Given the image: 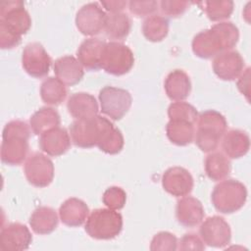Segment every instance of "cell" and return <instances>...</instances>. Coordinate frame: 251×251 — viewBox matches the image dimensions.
Wrapping results in <instances>:
<instances>
[{"label":"cell","mask_w":251,"mask_h":251,"mask_svg":"<svg viewBox=\"0 0 251 251\" xmlns=\"http://www.w3.org/2000/svg\"><path fill=\"white\" fill-rule=\"evenodd\" d=\"M239 30L231 22H221L208 29L201 30L192 39L193 53L202 59L215 57L231 50L238 42Z\"/></svg>","instance_id":"6da1fadb"},{"label":"cell","mask_w":251,"mask_h":251,"mask_svg":"<svg viewBox=\"0 0 251 251\" xmlns=\"http://www.w3.org/2000/svg\"><path fill=\"white\" fill-rule=\"evenodd\" d=\"M30 129L26 123L19 120L9 122L3 129L1 161L7 165H21L28 153Z\"/></svg>","instance_id":"7a4b0ae2"},{"label":"cell","mask_w":251,"mask_h":251,"mask_svg":"<svg viewBox=\"0 0 251 251\" xmlns=\"http://www.w3.org/2000/svg\"><path fill=\"white\" fill-rule=\"evenodd\" d=\"M196 123L194 140L199 149L203 152H212L217 149L226 131V118L216 110H206L198 114Z\"/></svg>","instance_id":"3957f363"},{"label":"cell","mask_w":251,"mask_h":251,"mask_svg":"<svg viewBox=\"0 0 251 251\" xmlns=\"http://www.w3.org/2000/svg\"><path fill=\"white\" fill-rule=\"evenodd\" d=\"M247 199L245 185L237 179L229 178L219 182L213 189L211 200L215 209L223 214L240 210Z\"/></svg>","instance_id":"277c9868"},{"label":"cell","mask_w":251,"mask_h":251,"mask_svg":"<svg viewBox=\"0 0 251 251\" xmlns=\"http://www.w3.org/2000/svg\"><path fill=\"white\" fill-rule=\"evenodd\" d=\"M86 233L95 239L108 240L118 236L123 229V217L112 209H96L85 222Z\"/></svg>","instance_id":"5b68a950"},{"label":"cell","mask_w":251,"mask_h":251,"mask_svg":"<svg viewBox=\"0 0 251 251\" xmlns=\"http://www.w3.org/2000/svg\"><path fill=\"white\" fill-rule=\"evenodd\" d=\"M111 125L108 119L98 115L89 119L75 120L69 127L71 140L80 148L97 146L104 131Z\"/></svg>","instance_id":"8992f818"},{"label":"cell","mask_w":251,"mask_h":251,"mask_svg":"<svg viewBox=\"0 0 251 251\" xmlns=\"http://www.w3.org/2000/svg\"><path fill=\"white\" fill-rule=\"evenodd\" d=\"M134 64L132 51L126 45L111 41L105 44L101 58V68L113 75L127 74Z\"/></svg>","instance_id":"52a82bcc"},{"label":"cell","mask_w":251,"mask_h":251,"mask_svg":"<svg viewBox=\"0 0 251 251\" xmlns=\"http://www.w3.org/2000/svg\"><path fill=\"white\" fill-rule=\"evenodd\" d=\"M99 102L103 114L114 121H119L128 112L132 98L127 90L108 85L100 90Z\"/></svg>","instance_id":"ba28073f"},{"label":"cell","mask_w":251,"mask_h":251,"mask_svg":"<svg viewBox=\"0 0 251 251\" xmlns=\"http://www.w3.org/2000/svg\"><path fill=\"white\" fill-rule=\"evenodd\" d=\"M0 23L19 35L25 34L31 26V19L20 0H6L0 3Z\"/></svg>","instance_id":"9c48e42d"},{"label":"cell","mask_w":251,"mask_h":251,"mask_svg":"<svg viewBox=\"0 0 251 251\" xmlns=\"http://www.w3.org/2000/svg\"><path fill=\"white\" fill-rule=\"evenodd\" d=\"M24 171L27 181L36 187L48 186L54 177L53 162L39 152H34L27 157Z\"/></svg>","instance_id":"30bf717a"},{"label":"cell","mask_w":251,"mask_h":251,"mask_svg":"<svg viewBox=\"0 0 251 251\" xmlns=\"http://www.w3.org/2000/svg\"><path fill=\"white\" fill-rule=\"evenodd\" d=\"M22 65L24 70L33 77H43L49 73L51 58L42 44L28 43L23 50Z\"/></svg>","instance_id":"8fae6325"},{"label":"cell","mask_w":251,"mask_h":251,"mask_svg":"<svg viewBox=\"0 0 251 251\" xmlns=\"http://www.w3.org/2000/svg\"><path fill=\"white\" fill-rule=\"evenodd\" d=\"M199 233L204 243L209 246L222 248L231 239V230L227 222L220 216L207 218L199 227Z\"/></svg>","instance_id":"7c38bea8"},{"label":"cell","mask_w":251,"mask_h":251,"mask_svg":"<svg viewBox=\"0 0 251 251\" xmlns=\"http://www.w3.org/2000/svg\"><path fill=\"white\" fill-rule=\"evenodd\" d=\"M106 13L97 2L83 5L75 15V25L77 29L87 36L99 34L104 30Z\"/></svg>","instance_id":"4fadbf2b"},{"label":"cell","mask_w":251,"mask_h":251,"mask_svg":"<svg viewBox=\"0 0 251 251\" xmlns=\"http://www.w3.org/2000/svg\"><path fill=\"white\" fill-rule=\"evenodd\" d=\"M191 174L182 167H172L165 171L162 176V185L165 191L175 197L186 196L193 188Z\"/></svg>","instance_id":"5bb4252c"},{"label":"cell","mask_w":251,"mask_h":251,"mask_svg":"<svg viewBox=\"0 0 251 251\" xmlns=\"http://www.w3.org/2000/svg\"><path fill=\"white\" fill-rule=\"evenodd\" d=\"M213 71L223 80H233L242 73L244 60L235 50H226L219 53L213 60Z\"/></svg>","instance_id":"9a60e30c"},{"label":"cell","mask_w":251,"mask_h":251,"mask_svg":"<svg viewBox=\"0 0 251 251\" xmlns=\"http://www.w3.org/2000/svg\"><path fill=\"white\" fill-rule=\"evenodd\" d=\"M32 235L28 227L20 223H12L0 232V248L4 251H22L29 247Z\"/></svg>","instance_id":"2e32d148"},{"label":"cell","mask_w":251,"mask_h":251,"mask_svg":"<svg viewBox=\"0 0 251 251\" xmlns=\"http://www.w3.org/2000/svg\"><path fill=\"white\" fill-rule=\"evenodd\" d=\"M70 146L71 137L66 128L57 126L40 134L39 147L49 156H61L70 149Z\"/></svg>","instance_id":"e0dca14e"},{"label":"cell","mask_w":251,"mask_h":251,"mask_svg":"<svg viewBox=\"0 0 251 251\" xmlns=\"http://www.w3.org/2000/svg\"><path fill=\"white\" fill-rule=\"evenodd\" d=\"M176 216L181 226L194 227L203 221L205 212L202 203L197 198L183 196L176 203Z\"/></svg>","instance_id":"ac0fdd59"},{"label":"cell","mask_w":251,"mask_h":251,"mask_svg":"<svg viewBox=\"0 0 251 251\" xmlns=\"http://www.w3.org/2000/svg\"><path fill=\"white\" fill-rule=\"evenodd\" d=\"M106 42L100 38H87L83 40L76 51L77 61L88 71L101 69V58Z\"/></svg>","instance_id":"d6986e66"},{"label":"cell","mask_w":251,"mask_h":251,"mask_svg":"<svg viewBox=\"0 0 251 251\" xmlns=\"http://www.w3.org/2000/svg\"><path fill=\"white\" fill-rule=\"evenodd\" d=\"M89 215L86 203L78 198L72 197L63 202L59 209L61 222L71 227L81 226Z\"/></svg>","instance_id":"ffe728a7"},{"label":"cell","mask_w":251,"mask_h":251,"mask_svg":"<svg viewBox=\"0 0 251 251\" xmlns=\"http://www.w3.org/2000/svg\"><path fill=\"white\" fill-rule=\"evenodd\" d=\"M67 108L75 120L89 119L97 116L98 113V103L95 97L86 92L72 94L68 99Z\"/></svg>","instance_id":"44dd1931"},{"label":"cell","mask_w":251,"mask_h":251,"mask_svg":"<svg viewBox=\"0 0 251 251\" xmlns=\"http://www.w3.org/2000/svg\"><path fill=\"white\" fill-rule=\"evenodd\" d=\"M54 73L56 76L66 85L78 83L84 75L83 67L74 56H63L54 63Z\"/></svg>","instance_id":"7402d4cb"},{"label":"cell","mask_w":251,"mask_h":251,"mask_svg":"<svg viewBox=\"0 0 251 251\" xmlns=\"http://www.w3.org/2000/svg\"><path fill=\"white\" fill-rule=\"evenodd\" d=\"M164 88L167 96L174 101H182L191 91V81L188 75L182 70H174L166 77Z\"/></svg>","instance_id":"603a6c76"},{"label":"cell","mask_w":251,"mask_h":251,"mask_svg":"<svg viewBox=\"0 0 251 251\" xmlns=\"http://www.w3.org/2000/svg\"><path fill=\"white\" fill-rule=\"evenodd\" d=\"M222 147L225 154L231 159L246 155L250 148V138L241 129H229L223 135Z\"/></svg>","instance_id":"cb8c5ba5"},{"label":"cell","mask_w":251,"mask_h":251,"mask_svg":"<svg viewBox=\"0 0 251 251\" xmlns=\"http://www.w3.org/2000/svg\"><path fill=\"white\" fill-rule=\"evenodd\" d=\"M29 225L37 234L51 233L58 226V215L53 208L38 207L32 212L29 218Z\"/></svg>","instance_id":"d4e9b609"},{"label":"cell","mask_w":251,"mask_h":251,"mask_svg":"<svg viewBox=\"0 0 251 251\" xmlns=\"http://www.w3.org/2000/svg\"><path fill=\"white\" fill-rule=\"evenodd\" d=\"M166 133L174 144L185 146L194 139L195 124L185 120H170L166 126Z\"/></svg>","instance_id":"484cf974"},{"label":"cell","mask_w":251,"mask_h":251,"mask_svg":"<svg viewBox=\"0 0 251 251\" xmlns=\"http://www.w3.org/2000/svg\"><path fill=\"white\" fill-rule=\"evenodd\" d=\"M131 21L127 14L123 12L106 14L104 31L109 39L124 40L129 33Z\"/></svg>","instance_id":"4316f807"},{"label":"cell","mask_w":251,"mask_h":251,"mask_svg":"<svg viewBox=\"0 0 251 251\" xmlns=\"http://www.w3.org/2000/svg\"><path fill=\"white\" fill-rule=\"evenodd\" d=\"M59 113L51 107H42L37 110L29 119V126L34 134L43 132L57 127L60 125Z\"/></svg>","instance_id":"83f0119b"},{"label":"cell","mask_w":251,"mask_h":251,"mask_svg":"<svg viewBox=\"0 0 251 251\" xmlns=\"http://www.w3.org/2000/svg\"><path fill=\"white\" fill-rule=\"evenodd\" d=\"M204 167L207 176L214 181H220L226 178L231 169L228 158L222 152H213L207 155Z\"/></svg>","instance_id":"f1b7e54d"},{"label":"cell","mask_w":251,"mask_h":251,"mask_svg":"<svg viewBox=\"0 0 251 251\" xmlns=\"http://www.w3.org/2000/svg\"><path fill=\"white\" fill-rule=\"evenodd\" d=\"M68 91L66 84L58 77H47L40 86V97L47 105H60L67 97Z\"/></svg>","instance_id":"f546056e"},{"label":"cell","mask_w":251,"mask_h":251,"mask_svg":"<svg viewBox=\"0 0 251 251\" xmlns=\"http://www.w3.org/2000/svg\"><path fill=\"white\" fill-rule=\"evenodd\" d=\"M169 32V20L161 15H151L147 17L142 25L144 37L152 42L162 41Z\"/></svg>","instance_id":"4dcf8cb0"},{"label":"cell","mask_w":251,"mask_h":251,"mask_svg":"<svg viewBox=\"0 0 251 251\" xmlns=\"http://www.w3.org/2000/svg\"><path fill=\"white\" fill-rule=\"evenodd\" d=\"M97 146L107 154H118L124 147V136L121 130L112 124L104 131Z\"/></svg>","instance_id":"1f68e13d"},{"label":"cell","mask_w":251,"mask_h":251,"mask_svg":"<svg viewBox=\"0 0 251 251\" xmlns=\"http://www.w3.org/2000/svg\"><path fill=\"white\" fill-rule=\"evenodd\" d=\"M204 5L207 17L213 22L229 18L233 11V2L230 0L205 1Z\"/></svg>","instance_id":"d6a6232c"},{"label":"cell","mask_w":251,"mask_h":251,"mask_svg":"<svg viewBox=\"0 0 251 251\" xmlns=\"http://www.w3.org/2000/svg\"><path fill=\"white\" fill-rule=\"evenodd\" d=\"M168 116L170 120H185L196 124L198 112L191 104L183 101H176L169 106Z\"/></svg>","instance_id":"836d02e7"},{"label":"cell","mask_w":251,"mask_h":251,"mask_svg":"<svg viewBox=\"0 0 251 251\" xmlns=\"http://www.w3.org/2000/svg\"><path fill=\"white\" fill-rule=\"evenodd\" d=\"M102 201L109 209L120 210L126 204V193L119 186H111L105 190Z\"/></svg>","instance_id":"e575fe53"},{"label":"cell","mask_w":251,"mask_h":251,"mask_svg":"<svg viewBox=\"0 0 251 251\" xmlns=\"http://www.w3.org/2000/svg\"><path fill=\"white\" fill-rule=\"evenodd\" d=\"M150 249L152 251H174L177 249L176 237L169 231H160L151 240Z\"/></svg>","instance_id":"d590c367"},{"label":"cell","mask_w":251,"mask_h":251,"mask_svg":"<svg viewBox=\"0 0 251 251\" xmlns=\"http://www.w3.org/2000/svg\"><path fill=\"white\" fill-rule=\"evenodd\" d=\"M159 3L157 1H129L128 9L131 14L136 17H149L154 15L158 10Z\"/></svg>","instance_id":"8d00e7d4"},{"label":"cell","mask_w":251,"mask_h":251,"mask_svg":"<svg viewBox=\"0 0 251 251\" xmlns=\"http://www.w3.org/2000/svg\"><path fill=\"white\" fill-rule=\"evenodd\" d=\"M189 3L182 0H163L160 2L162 13L168 17L176 18L181 16L188 8Z\"/></svg>","instance_id":"74e56055"},{"label":"cell","mask_w":251,"mask_h":251,"mask_svg":"<svg viewBox=\"0 0 251 251\" xmlns=\"http://www.w3.org/2000/svg\"><path fill=\"white\" fill-rule=\"evenodd\" d=\"M22 41V36L9 29L4 24L0 23V47L11 49L18 46Z\"/></svg>","instance_id":"f35d334b"},{"label":"cell","mask_w":251,"mask_h":251,"mask_svg":"<svg viewBox=\"0 0 251 251\" xmlns=\"http://www.w3.org/2000/svg\"><path fill=\"white\" fill-rule=\"evenodd\" d=\"M178 244V249L179 250H204L205 249V245L203 240L196 234L193 232H189V233H185L179 240Z\"/></svg>","instance_id":"ab89813d"},{"label":"cell","mask_w":251,"mask_h":251,"mask_svg":"<svg viewBox=\"0 0 251 251\" xmlns=\"http://www.w3.org/2000/svg\"><path fill=\"white\" fill-rule=\"evenodd\" d=\"M101 5L109 13H117V12H122L127 5V2L120 1V0H109V1H101Z\"/></svg>","instance_id":"60d3db41"},{"label":"cell","mask_w":251,"mask_h":251,"mask_svg":"<svg viewBox=\"0 0 251 251\" xmlns=\"http://www.w3.org/2000/svg\"><path fill=\"white\" fill-rule=\"evenodd\" d=\"M249 78H250V68H247L245 70V73L240 75L238 81H237V87L239 91L246 96L247 99H249Z\"/></svg>","instance_id":"b9f144b4"}]
</instances>
